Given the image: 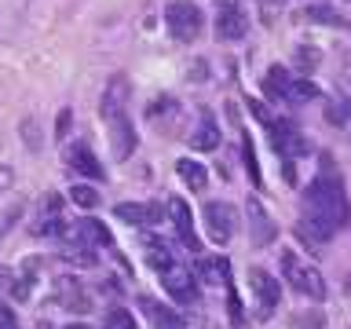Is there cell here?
Masks as SVG:
<instances>
[{"label":"cell","instance_id":"21","mask_svg":"<svg viewBox=\"0 0 351 329\" xmlns=\"http://www.w3.org/2000/svg\"><path fill=\"white\" fill-rule=\"evenodd\" d=\"M70 202H73V205H81L84 212H92V208H99V205H103V197H99V191H95V186H88V183H77V186H70Z\"/></svg>","mask_w":351,"mask_h":329},{"label":"cell","instance_id":"23","mask_svg":"<svg viewBox=\"0 0 351 329\" xmlns=\"http://www.w3.org/2000/svg\"><path fill=\"white\" fill-rule=\"evenodd\" d=\"M304 19H315V22H329V26H344V15L329 4H311L304 11Z\"/></svg>","mask_w":351,"mask_h":329},{"label":"cell","instance_id":"31","mask_svg":"<svg viewBox=\"0 0 351 329\" xmlns=\"http://www.w3.org/2000/svg\"><path fill=\"white\" fill-rule=\"evenodd\" d=\"M227 315L234 326H245V315H241V300L234 296V285H230V300H227Z\"/></svg>","mask_w":351,"mask_h":329},{"label":"cell","instance_id":"2","mask_svg":"<svg viewBox=\"0 0 351 329\" xmlns=\"http://www.w3.org/2000/svg\"><path fill=\"white\" fill-rule=\"evenodd\" d=\"M282 274H285V282L293 285V293H304L307 300H326V278L318 274L307 260H300L293 249H285L282 252Z\"/></svg>","mask_w":351,"mask_h":329},{"label":"cell","instance_id":"6","mask_svg":"<svg viewBox=\"0 0 351 329\" xmlns=\"http://www.w3.org/2000/svg\"><path fill=\"white\" fill-rule=\"evenodd\" d=\"M161 285H165V293H169L172 300H180V304H194L197 300V282H194V274L186 271L183 263L165 267L161 271Z\"/></svg>","mask_w":351,"mask_h":329},{"label":"cell","instance_id":"4","mask_svg":"<svg viewBox=\"0 0 351 329\" xmlns=\"http://www.w3.org/2000/svg\"><path fill=\"white\" fill-rule=\"evenodd\" d=\"M234 223H238V212L230 202H205V227L216 245H227L234 238Z\"/></svg>","mask_w":351,"mask_h":329},{"label":"cell","instance_id":"3","mask_svg":"<svg viewBox=\"0 0 351 329\" xmlns=\"http://www.w3.org/2000/svg\"><path fill=\"white\" fill-rule=\"evenodd\" d=\"M165 26H169V33L180 44H191V40L202 37L205 15H202V8H197L194 0H172V4L165 8Z\"/></svg>","mask_w":351,"mask_h":329},{"label":"cell","instance_id":"10","mask_svg":"<svg viewBox=\"0 0 351 329\" xmlns=\"http://www.w3.org/2000/svg\"><path fill=\"white\" fill-rule=\"evenodd\" d=\"M106 125H110V143H114V158L128 161L132 150H136V128H132V121L125 114H114Z\"/></svg>","mask_w":351,"mask_h":329},{"label":"cell","instance_id":"22","mask_svg":"<svg viewBox=\"0 0 351 329\" xmlns=\"http://www.w3.org/2000/svg\"><path fill=\"white\" fill-rule=\"evenodd\" d=\"M311 99H318V88L311 81H293L289 92H285V103H293V106H304V103H311Z\"/></svg>","mask_w":351,"mask_h":329},{"label":"cell","instance_id":"37","mask_svg":"<svg viewBox=\"0 0 351 329\" xmlns=\"http://www.w3.org/2000/svg\"><path fill=\"white\" fill-rule=\"evenodd\" d=\"M344 289H348V293H351V274H348V278H344Z\"/></svg>","mask_w":351,"mask_h":329},{"label":"cell","instance_id":"34","mask_svg":"<svg viewBox=\"0 0 351 329\" xmlns=\"http://www.w3.org/2000/svg\"><path fill=\"white\" fill-rule=\"evenodd\" d=\"M0 329H19V322H15V315H11L8 307H0Z\"/></svg>","mask_w":351,"mask_h":329},{"label":"cell","instance_id":"17","mask_svg":"<svg viewBox=\"0 0 351 329\" xmlns=\"http://www.w3.org/2000/svg\"><path fill=\"white\" fill-rule=\"evenodd\" d=\"M176 172L183 175V183L191 186L194 194H202L205 186H208V172H205V164H202V161H194V158H180V161H176Z\"/></svg>","mask_w":351,"mask_h":329},{"label":"cell","instance_id":"14","mask_svg":"<svg viewBox=\"0 0 351 329\" xmlns=\"http://www.w3.org/2000/svg\"><path fill=\"white\" fill-rule=\"evenodd\" d=\"M55 300H59L62 307H70V311H77V315H84L88 307H92V296L84 293V285L77 278H59L55 282Z\"/></svg>","mask_w":351,"mask_h":329},{"label":"cell","instance_id":"11","mask_svg":"<svg viewBox=\"0 0 351 329\" xmlns=\"http://www.w3.org/2000/svg\"><path fill=\"white\" fill-rule=\"evenodd\" d=\"M249 33V19H245V11L241 8H234V4H227L223 11L216 15V37L219 40H241Z\"/></svg>","mask_w":351,"mask_h":329},{"label":"cell","instance_id":"13","mask_svg":"<svg viewBox=\"0 0 351 329\" xmlns=\"http://www.w3.org/2000/svg\"><path fill=\"white\" fill-rule=\"evenodd\" d=\"M245 208H249V223H252V245H271V241L278 238V227H274V219L263 212V205L256 202V197H249Z\"/></svg>","mask_w":351,"mask_h":329},{"label":"cell","instance_id":"29","mask_svg":"<svg viewBox=\"0 0 351 329\" xmlns=\"http://www.w3.org/2000/svg\"><path fill=\"white\" fill-rule=\"evenodd\" d=\"M348 114H351V99H337V103L329 106V121H333V125H344Z\"/></svg>","mask_w":351,"mask_h":329},{"label":"cell","instance_id":"25","mask_svg":"<svg viewBox=\"0 0 351 329\" xmlns=\"http://www.w3.org/2000/svg\"><path fill=\"white\" fill-rule=\"evenodd\" d=\"M103 329H139V322L132 318V311H125V307H110Z\"/></svg>","mask_w":351,"mask_h":329},{"label":"cell","instance_id":"19","mask_svg":"<svg viewBox=\"0 0 351 329\" xmlns=\"http://www.w3.org/2000/svg\"><path fill=\"white\" fill-rule=\"evenodd\" d=\"M197 274L205 282H227L230 285V263L223 256H208V260H197Z\"/></svg>","mask_w":351,"mask_h":329},{"label":"cell","instance_id":"15","mask_svg":"<svg viewBox=\"0 0 351 329\" xmlns=\"http://www.w3.org/2000/svg\"><path fill=\"white\" fill-rule=\"evenodd\" d=\"M125 103H128V81L125 77H110V84L103 92V103H99V114L110 121L114 114H125Z\"/></svg>","mask_w":351,"mask_h":329},{"label":"cell","instance_id":"24","mask_svg":"<svg viewBox=\"0 0 351 329\" xmlns=\"http://www.w3.org/2000/svg\"><path fill=\"white\" fill-rule=\"evenodd\" d=\"M147 263H150V267L161 274L165 267H172V252L165 249L161 241H147Z\"/></svg>","mask_w":351,"mask_h":329},{"label":"cell","instance_id":"36","mask_svg":"<svg viewBox=\"0 0 351 329\" xmlns=\"http://www.w3.org/2000/svg\"><path fill=\"white\" fill-rule=\"evenodd\" d=\"M66 329H88V326H84V322H77V326H66Z\"/></svg>","mask_w":351,"mask_h":329},{"label":"cell","instance_id":"28","mask_svg":"<svg viewBox=\"0 0 351 329\" xmlns=\"http://www.w3.org/2000/svg\"><path fill=\"white\" fill-rule=\"evenodd\" d=\"M22 212H26V208H22V205H8V212L0 216V238H4L8 230H11V227L19 223V219H22Z\"/></svg>","mask_w":351,"mask_h":329},{"label":"cell","instance_id":"33","mask_svg":"<svg viewBox=\"0 0 351 329\" xmlns=\"http://www.w3.org/2000/svg\"><path fill=\"white\" fill-rule=\"evenodd\" d=\"M249 110H252V114L260 117V125H267V121L274 117V114H267V106H260V103H256V99H252V103H249Z\"/></svg>","mask_w":351,"mask_h":329},{"label":"cell","instance_id":"20","mask_svg":"<svg viewBox=\"0 0 351 329\" xmlns=\"http://www.w3.org/2000/svg\"><path fill=\"white\" fill-rule=\"evenodd\" d=\"M289 84H293V77H289V70H285V66H271L267 77H263V92L274 95V99H285Z\"/></svg>","mask_w":351,"mask_h":329},{"label":"cell","instance_id":"5","mask_svg":"<svg viewBox=\"0 0 351 329\" xmlns=\"http://www.w3.org/2000/svg\"><path fill=\"white\" fill-rule=\"evenodd\" d=\"M66 164H70V172H77V175H88L92 183H103V180H106L103 161L95 158V150L88 147L84 139H77V143H70V147H66Z\"/></svg>","mask_w":351,"mask_h":329},{"label":"cell","instance_id":"32","mask_svg":"<svg viewBox=\"0 0 351 329\" xmlns=\"http://www.w3.org/2000/svg\"><path fill=\"white\" fill-rule=\"evenodd\" d=\"M70 110H62V114H59V121H55V132H59V136H66V132H70Z\"/></svg>","mask_w":351,"mask_h":329},{"label":"cell","instance_id":"35","mask_svg":"<svg viewBox=\"0 0 351 329\" xmlns=\"http://www.w3.org/2000/svg\"><path fill=\"white\" fill-rule=\"evenodd\" d=\"M11 175H15V172H11L8 164H0V191H8V186H11Z\"/></svg>","mask_w":351,"mask_h":329},{"label":"cell","instance_id":"30","mask_svg":"<svg viewBox=\"0 0 351 329\" xmlns=\"http://www.w3.org/2000/svg\"><path fill=\"white\" fill-rule=\"evenodd\" d=\"M296 66H300L304 73H311L318 66V51L315 48H300V51H296Z\"/></svg>","mask_w":351,"mask_h":329},{"label":"cell","instance_id":"16","mask_svg":"<svg viewBox=\"0 0 351 329\" xmlns=\"http://www.w3.org/2000/svg\"><path fill=\"white\" fill-rule=\"evenodd\" d=\"M191 147L202 150V154H213L219 147V125H216V117L208 114V110L202 114V121H197V132L191 136Z\"/></svg>","mask_w":351,"mask_h":329},{"label":"cell","instance_id":"18","mask_svg":"<svg viewBox=\"0 0 351 329\" xmlns=\"http://www.w3.org/2000/svg\"><path fill=\"white\" fill-rule=\"evenodd\" d=\"M139 307H143V315L154 318V326H158V329H180L183 326L180 315L169 311V307H161L158 300H150V296H139Z\"/></svg>","mask_w":351,"mask_h":329},{"label":"cell","instance_id":"26","mask_svg":"<svg viewBox=\"0 0 351 329\" xmlns=\"http://www.w3.org/2000/svg\"><path fill=\"white\" fill-rule=\"evenodd\" d=\"M245 147H241V158H245V169H249V180H252V186H263V175H260V164H256V150H252V139L245 136L241 139Z\"/></svg>","mask_w":351,"mask_h":329},{"label":"cell","instance_id":"12","mask_svg":"<svg viewBox=\"0 0 351 329\" xmlns=\"http://www.w3.org/2000/svg\"><path fill=\"white\" fill-rule=\"evenodd\" d=\"M169 216L176 219V234H180V241L191 252H197L202 249V241H197V234H194V219H191V205L183 202V197H172L169 202Z\"/></svg>","mask_w":351,"mask_h":329},{"label":"cell","instance_id":"8","mask_svg":"<svg viewBox=\"0 0 351 329\" xmlns=\"http://www.w3.org/2000/svg\"><path fill=\"white\" fill-rule=\"evenodd\" d=\"M114 216L121 219V223L143 227V223H158V219H165L169 208L158 205V202H121V205H114Z\"/></svg>","mask_w":351,"mask_h":329},{"label":"cell","instance_id":"1","mask_svg":"<svg viewBox=\"0 0 351 329\" xmlns=\"http://www.w3.org/2000/svg\"><path fill=\"white\" fill-rule=\"evenodd\" d=\"M348 223V194L340 175H318V180L304 191V219L300 234L315 241H329L340 227Z\"/></svg>","mask_w":351,"mask_h":329},{"label":"cell","instance_id":"7","mask_svg":"<svg viewBox=\"0 0 351 329\" xmlns=\"http://www.w3.org/2000/svg\"><path fill=\"white\" fill-rule=\"evenodd\" d=\"M249 285H252V293H256V307H260V315H271L274 307H278L282 300V285L274 274H267L263 267H249Z\"/></svg>","mask_w":351,"mask_h":329},{"label":"cell","instance_id":"27","mask_svg":"<svg viewBox=\"0 0 351 329\" xmlns=\"http://www.w3.org/2000/svg\"><path fill=\"white\" fill-rule=\"evenodd\" d=\"M289 326H293V329H322V326H326V315H318V311H304V315H296Z\"/></svg>","mask_w":351,"mask_h":329},{"label":"cell","instance_id":"9","mask_svg":"<svg viewBox=\"0 0 351 329\" xmlns=\"http://www.w3.org/2000/svg\"><path fill=\"white\" fill-rule=\"evenodd\" d=\"M70 245H84V249H95V245H110V234H106V227L99 223V219H77V223L66 227V234H62Z\"/></svg>","mask_w":351,"mask_h":329}]
</instances>
